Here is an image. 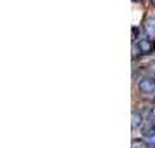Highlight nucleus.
Returning <instances> with one entry per match:
<instances>
[{"label": "nucleus", "instance_id": "nucleus-9", "mask_svg": "<svg viewBox=\"0 0 155 148\" xmlns=\"http://www.w3.org/2000/svg\"><path fill=\"white\" fill-rule=\"evenodd\" d=\"M133 2H141V0H133Z\"/></svg>", "mask_w": 155, "mask_h": 148}, {"label": "nucleus", "instance_id": "nucleus-8", "mask_svg": "<svg viewBox=\"0 0 155 148\" xmlns=\"http://www.w3.org/2000/svg\"><path fill=\"white\" fill-rule=\"evenodd\" d=\"M150 2H152V5H153V7H155V0H150Z\"/></svg>", "mask_w": 155, "mask_h": 148}, {"label": "nucleus", "instance_id": "nucleus-7", "mask_svg": "<svg viewBox=\"0 0 155 148\" xmlns=\"http://www.w3.org/2000/svg\"><path fill=\"white\" fill-rule=\"evenodd\" d=\"M138 35H140V30H138V26H134L133 28V40L134 42H138Z\"/></svg>", "mask_w": 155, "mask_h": 148}, {"label": "nucleus", "instance_id": "nucleus-5", "mask_svg": "<svg viewBox=\"0 0 155 148\" xmlns=\"http://www.w3.org/2000/svg\"><path fill=\"white\" fill-rule=\"evenodd\" d=\"M145 136H147L145 141H147L148 148H155V129H148Z\"/></svg>", "mask_w": 155, "mask_h": 148}, {"label": "nucleus", "instance_id": "nucleus-1", "mask_svg": "<svg viewBox=\"0 0 155 148\" xmlns=\"http://www.w3.org/2000/svg\"><path fill=\"white\" fill-rule=\"evenodd\" d=\"M138 89H140L141 92H145V94H152V92H155V78L153 77L140 78V82H138Z\"/></svg>", "mask_w": 155, "mask_h": 148}, {"label": "nucleus", "instance_id": "nucleus-3", "mask_svg": "<svg viewBox=\"0 0 155 148\" xmlns=\"http://www.w3.org/2000/svg\"><path fill=\"white\" fill-rule=\"evenodd\" d=\"M145 31L148 33V37H155V18L153 16H148L145 19Z\"/></svg>", "mask_w": 155, "mask_h": 148}, {"label": "nucleus", "instance_id": "nucleus-10", "mask_svg": "<svg viewBox=\"0 0 155 148\" xmlns=\"http://www.w3.org/2000/svg\"><path fill=\"white\" fill-rule=\"evenodd\" d=\"M153 101H155V96H153Z\"/></svg>", "mask_w": 155, "mask_h": 148}, {"label": "nucleus", "instance_id": "nucleus-6", "mask_svg": "<svg viewBox=\"0 0 155 148\" xmlns=\"http://www.w3.org/2000/svg\"><path fill=\"white\" fill-rule=\"evenodd\" d=\"M131 148H148V145H147V141L145 140H133V143H131Z\"/></svg>", "mask_w": 155, "mask_h": 148}, {"label": "nucleus", "instance_id": "nucleus-2", "mask_svg": "<svg viewBox=\"0 0 155 148\" xmlns=\"http://www.w3.org/2000/svg\"><path fill=\"white\" fill-rule=\"evenodd\" d=\"M138 49H140L141 54H152L155 51V42L150 38H141L138 42Z\"/></svg>", "mask_w": 155, "mask_h": 148}, {"label": "nucleus", "instance_id": "nucleus-4", "mask_svg": "<svg viewBox=\"0 0 155 148\" xmlns=\"http://www.w3.org/2000/svg\"><path fill=\"white\" fill-rule=\"evenodd\" d=\"M141 124H143V117H141L140 112H136V110H134L133 115H131V126H133V129H138Z\"/></svg>", "mask_w": 155, "mask_h": 148}]
</instances>
